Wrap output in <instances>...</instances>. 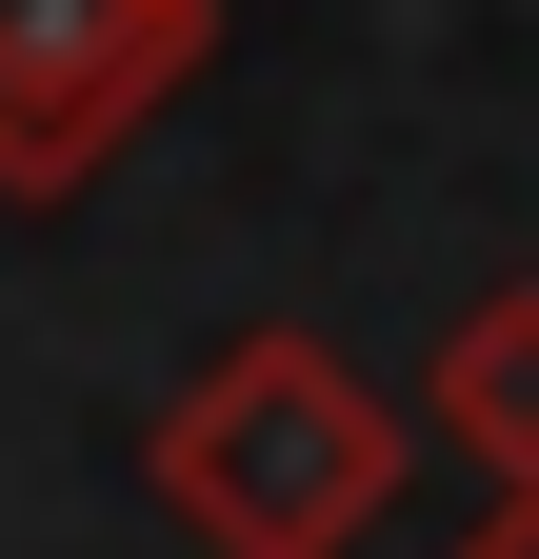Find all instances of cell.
<instances>
[{
	"mask_svg": "<svg viewBox=\"0 0 539 559\" xmlns=\"http://www.w3.org/2000/svg\"><path fill=\"white\" fill-rule=\"evenodd\" d=\"M200 60L220 0H0V200H81Z\"/></svg>",
	"mask_w": 539,
	"mask_h": 559,
	"instance_id": "2",
	"label": "cell"
},
{
	"mask_svg": "<svg viewBox=\"0 0 539 559\" xmlns=\"http://www.w3.org/2000/svg\"><path fill=\"white\" fill-rule=\"evenodd\" d=\"M141 479H160V520L200 559H340L399 500V400L340 360V340L260 320V340H220V360L141 419Z\"/></svg>",
	"mask_w": 539,
	"mask_h": 559,
	"instance_id": "1",
	"label": "cell"
},
{
	"mask_svg": "<svg viewBox=\"0 0 539 559\" xmlns=\"http://www.w3.org/2000/svg\"><path fill=\"white\" fill-rule=\"evenodd\" d=\"M440 559H539V500H480V520H459Z\"/></svg>",
	"mask_w": 539,
	"mask_h": 559,
	"instance_id": "4",
	"label": "cell"
},
{
	"mask_svg": "<svg viewBox=\"0 0 539 559\" xmlns=\"http://www.w3.org/2000/svg\"><path fill=\"white\" fill-rule=\"evenodd\" d=\"M420 419H440V440L500 479V500H539V280H480V300L440 320V380H420Z\"/></svg>",
	"mask_w": 539,
	"mask_h": 559,
	"instance_id": "3",
	"label": "cell"
}]
</instances>
